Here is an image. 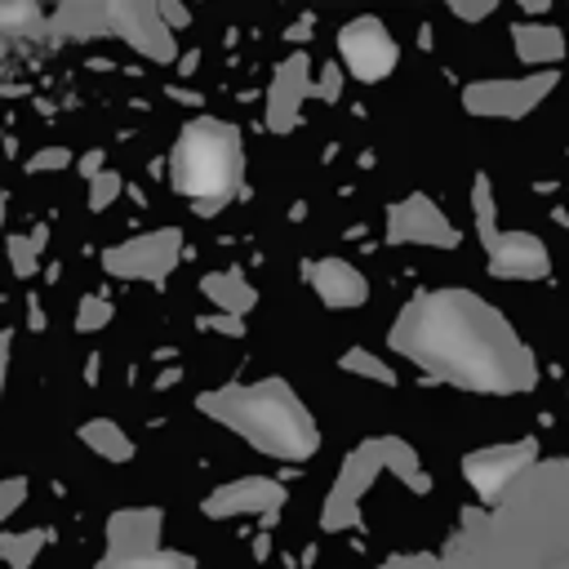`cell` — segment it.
<instances>
[{"mask_svg":"<svg viewBox=\"0 0 569 569\" xmlns=\"http://www.w3.org/2000/svg\"><path fill=\"white\" fill-rule=\"evenodd\" d=\"M422 351L431 360H440L445 369H453V373L462 369V351H467V382H476V387L502 382V369L493 365L489 342L476 333L471 320L462 325V316H431V320H422Z\"/></svg>","mask_w":569,"mask_h":569,"instance_id":"6da1fadb","label":"cell"},{"mask_svg":"<svg viewBox=\"0 0 569 569\" xmlns=\"http://www.w3.org/2000/svg\"><path fill=\"white\" fill-rule=\"evenodd\" d=\"M244 422H249L244 431L262 436L271 449H284V453H307L311 449L307 422L284 396H253L249 409H244Z\"/></svg>","mask_w":569,"mask_h":569,"instance_id":"3957f363","label":"cell"},{"mask_svg":"<svg viewBox=\"0 0 569 569\" xmlns=\"http://www.w3.org/2000/svg\"><path fill=\"white\" fill-rule=\"evenodd\" d=\"M342 58L351 62V71H356L360 80H378V76L391 71L396 44L382 36L378 22H356V27L342 31Z\"/></svg>","mask_w":569,"mask_h":569,"instance_id":"277c9868","label":"cell"},{"mask_svg":"<svg viewBox=\"0 0 569 569\" xmlns=\"http://www.w3.org/2000/svg\"><path fill=\"white\" fill-rule=\"evenodd\" d=\"M231 169H236V151H231V142H227L222 129L200 124V129H191L182 138L178 178H182L187 191H200V196L204 191H222L231 182Z\"/></svg>","mask_w":569,"mask_h":569,"instance_id":"7a4b0ae2","label":"cell"}]
</instances>
